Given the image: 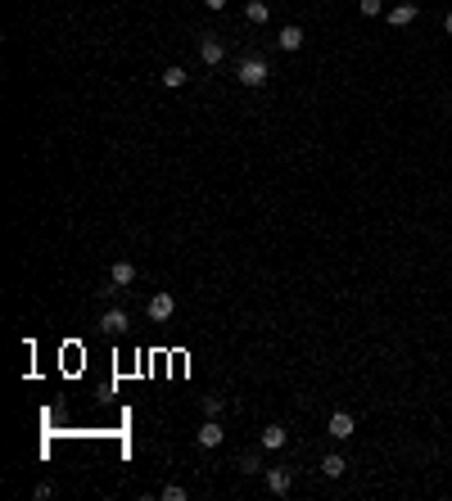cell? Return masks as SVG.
<instances>
[{"instance_id": "9", "label": "cell", "mask_w": 452, "mask_h": 501, "mask_svg": "<svg viewBox=\"0 0 452 501\" xmlns=\"http://www.w3.org/2000/svg\"><path fill=\"white\" fill-rule=\"evenodd\" d=\"M321 474H326V479H344L348 474V461H344V452H326L321 456V465H317Z\"/></svg>"}, {"instance_id": "21", "label": "cell", "mask_w": 452, "mask_h": 501, "mask_svg": "<svg viewBox=\"0 0 452 501\" xmlns=\"http://www.w3.org/2000/svg\"><path fill=\"white\" fill-rule=\"evenodd\" d=\"M443 32H452V10H448V14H443Z\"/></svg>"}, {"instance_id": "18", "label": "cell", "mask_w": 452, "mask_h": 501, "mask_svg": "<svg viewBox=\"0 0 452 501\" xmlns=\"http://www.w3.org/2000/svg\"><path fill=\"white\" fill-rule=\"evenodd\" d=\"M186 497H190V492H186L181 483H168V488H163V501H186Z\"/></svg>"}, {"instance_id": "14", "label": "cell", "mask_w": 452, "mask_h": 501, "mask_svg": "<svg viewBox=\"0 0 452 501\" xmlns=\"http://www.w3.org/2000/svg\"><path fill=\"white\" fill-rule=\"evenodd\" d=\"M186 77H190V73H186L181 64H172V68H163V73H159V82H163L168 91H181V86H186Z\"/></svg>"}, {"instance_id": "3", "label": "cell", "mask_w": 452, "mask_h": 501, "mask_svg": "<svg viewBox=\"0 0 452 501\" xmlns=\"http://www.w3.org/2000/svg\"><path fill=\"white\" fill-rule=\"evenodd\" d=\"M262 483H267V492H271V497H285V492L294 488V474L276 465V470H262Z\"/></svg>"}, {"instance_id": "16", "label": "cell", "mask_w": 452, "mask_h": 501, "mask_svg": "<svg viewBox=\"0 0 452 501\" xmlns=\"http://www.w3.org/2000/svg\"><path fill=\"white\" fill-rule=\"evenodd\" d=\"M199 407H204V420H217V416H222V407H226V402H222V397H204Z\"/></svg>"}, {"instance_id": "20", "label": "cell", "mask_w": 452, "mask_h": 501, "mask_svg": "<svg viewBox=\"0 0 452 501\" xmlns=\"http://www.w3.org/2000/svg\"><path fill=\"white\" fill-rule=\"evenodd\" d=\"M204 5H208V10H226V0H204Z\"/></svg>"}, {"instance_id": "12", "label": "cell", "mask_w": 452, "mask_h": 501, "mask_svg": "<svg viewBox=\"0 0 452 501\" xmlns=\"http://www.w3.org/2000/svg\"><path fill=\"white\" fill-rule=\"evenodd\" d=\"M244 19H249L253 28H262V23L271 19V5L267 0H244Z\"/></svg>"}, {"instance_id": "17", "label": "cell", "mask_w": 452, "mask_h": 501, "mask_svg": "<svg viewBox=\"0 0 452 501\" xmlns=\"http://www.w3.org/2000/svg\"><path fill=\"white\" fill-rule=\"evenodd\" d=\"M357 10H362L366 19H375V14H385V0H362V5H357Z\"/></svg>"}, {"instance_id": "6", "label": "cell", "mask_w": 452, "mask_h": 501, "mask_svg": "<svg viewBox=\"0 0 452 501\" xmlns=\"http://www.w3.org/2000/svg\"><path fill=\"white\" fill-rule=\"evenodd\" d=\"M145 312H150V321H168V316L177 312V298L163 289V293H154V298H150V307H145Z\"/></svg>"}, {"instance_id": "2", "label": "cell", "mask_w": 452, "mask_h": 501, "mask_svg": "<svg viewBox=\"0 0 452 501\" xmlns=\"http://www.w3.org/2000/svg\"><path fill=\"white\" fill-rule=\"evenodd\" d=\"M326 434L335 438V443H348V438H353V411H330Z\"/></svg>"}, {"instance_id": "1", "label": "cell", "mask_w": 452, "mask_h": 501, "mask_svg": "<svg viewBox=\"0 0 452 501\" xmlns=\"http://www.w3.org/2000/svg\"><path fill=\"white\" fill-rule=\"evenodd\" d=\"M235 77H240V86H249V91H258V86L271 82V64L262 55H244L240 68H235Z\"/></svg>"}, {"instance_id": "5", "label": "cell", "mask_w": 452, "mask_h": 501, "mask_svg": "<svg viewBox=\"0 0 452 501\" xmlns=\"http://www.w3.org/2000/svg\"><path fill=\"white\" fill-rule=\"evenodd\" d=\"M222 438H226V429H222L217 420H204V425H199V434H195V443H199L204 452H213V447H222Z\"/></svg>"}, {"instance_id": "8", "label": "cell", "mask_w": 452, "mask_h": 501, "mask_svg": "<svg viewBox=\"0 0 452 501\" xmlns=\"http://www.w3.org/2000/svg\"><path fill=\"white\" fill-rule=\"evenodd\" d=\"M285 443H289L285 425H267V429H262V434H258V447H262V452H280V447H285Z\"/></svg>"}, {"instance_id": "13", "label": "cell", "mask_w": 452, "mask_h": 501, "mask_svg": "<svg viewBox=\"0 0 452 501\" xmlns=\"http://www.w3.org/2000/svg\"><path fill=\"white\" fill-rule=\"evenodd\" d=\"M109 280H114L118 289H127V284H136V266L132 262H114L109 266Z\"/></svg>"}, {"instance_id": "19", "label": "cell", "mask_w": 452, "mask_h": 501, "mask_svg": "<svg viewBox=\"0 0 452 501\" xmlns=\"http://www.w3.org/2000/svg\"><path fill=\"white\" fill-rule=\"evenodd\" d=\"M55 497V483H37V501H50Z\"/></svg>"}, {"instance_id": "11", "label": "cell", "mask_w": 452, "mask_h": 501, "mask_svg": "<svg viewBox=\"0 0 452 501\" xmlns=\"http://www.w3.org/2000/svg\"><path fill=\"white\" fill-rule=\"evenodd\" d=\"M416 5L412 0H403V5H394V10H389V28H407V23H416Z\"/></svg>"}, {"instance_id": "10", "label": "cell", "mask_w": 452, "mask_h": 501, "mask_svg": "<svg viewBox=\"0 0 452 501\" xmlns=\"http://www.w3.org/2000/svg\"><path fill=\"white\" fill-rule=\"evenodd\" d=\"M276 41H280V50H289V55H294V50H303V41H308V37H303V28H298V23H285Z\"/></svg>"}, {"instance_id": "7", "label": "cell", "mask_w": 452, "mask_h": 501, "mask_svg": "<svg viewBox=\"0 0 452 501\" xmlns=\"http://www.w3.org/2000/svg\"><path fill=\"white\" fill-rule=\"evenodd\" d=\"M199 59H204L208 68H217L222 59H226V46H222V37H213V32H208V37L199 41Z\"/></svg>"}, {"instance_id": "15", "label": "cell", "mask_w": 452, "mask_h": 501, "mask_svg": "<svg viewBox=\"0 0 452 501\" xmlns=\"http://www.w3.org/2000/svg\"><path fill=\"white\" fill-rule=\"evenodd\" d=\"M240 470H244V474H262V456H258V452H244V456H240Z\"/></svg>"}, {"instance_id": "4", "label": "cell", "mask_w": 452, "mask_h": 501, "mask_svg": "<svg viewBox=\"0 0 452 501\" xmlns=\"http://www.w3.org/2000/svg\"><path fill=\"white\" fill-rule=\"evenodd\" d=\"M127 325H132V316H127L123 307H109V312L100 316V330H105V334H114V339H118V334H127Z\"/></svg>"}]
</instances>
